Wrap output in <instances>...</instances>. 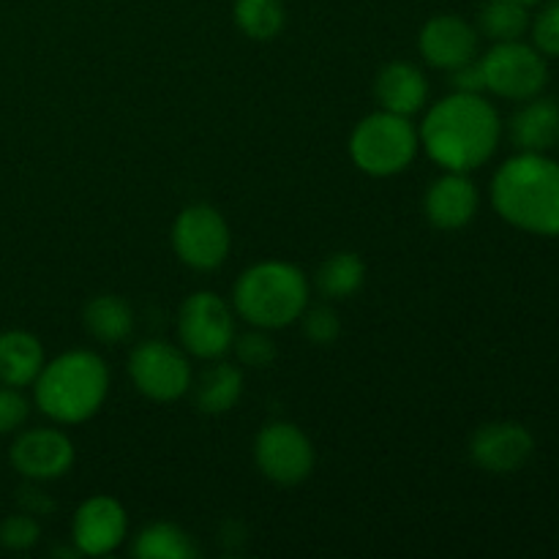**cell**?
Segmentation results:
<instances>
[{
	"label": "cell",
	"instance_id": "6da1fadb",
	"mask_svg": "<svg viewBox=\"0 0 559 559\" xmlns=\"http://www.w3.org/2000/svg\"><path fill=\"white\" fill-rule=\"evenodd\" d=\"M502 123L480 93H453L431 107L418 136L431 162L448 173H473L495 156Z\"/></svg>",
	"mask_w": 559,
	"mask_h": 559
},
{
	"label": "cell",
	"instance_id": "7a4b0ae2",
	"mask_svg": "<svg viewBox=\"0 0 559 559\" xmlns=\"http://www.w3.org/2000/svg\"><path fill=\"white\" fill-rule=\"evenodd\" d=\"M497 213L524 233L559 238V164L544 153H519L491 180Z\"/></svg>",
	"mask_w": 559,
	"mask_h": 559
},
{
	"label": "cell",
	"instance_id": "3957f363",
	"mask_svg": "<svg viewBox=\"0 0 559 559\" xmlns=\"http://www.w3.org/2000/svg\"><path fill=\"white\" fill-rule=\"evenodd\" d=\"M36 404L58 424H85L109 393V369L91 349H71L44 364L33 382Z\"/></svg>",
	"mask_w": 559,
	"mask_h": 559
},
{
	"label": "cell",
	"instance_id": "277c9868",
	"mask_svg": "<svg viewBox=\"0 0 559 559\" xmlns=\"http://www.w3.org/2000/svg\"><path fill=\"white\" fill-rule=\"evenodd\" d=\"M233 298L246 322L262 331H278L304 317L309 306V282L293 262L265 260L240 273Z\"/></svg>",
	"mask_w": 559,
	"mask_h": 559
},
{
	"label": "cell",
	"instance_id": "5b68a950",
	"mask_svg": "<svg viewBox=\"0 0 559 559\" xmlns=\"http://www.w3.org/2000/svg\"><path fill=\"white\" fill-rule=\"evenodd\" d=\"M420 136L409 118L380 109L355 126L349 136V156L355 167L371 178H391L404 173L418 156Z\"/></svg>",
	"mask_w": 559,
	"mask_h": 559
},
{
	"label": "cell",
	"instance_id": "8992f818",
	"mask_svg": "<svg viewBox=\"0 0 559 559\" xmlns=\"http://www.w3.org/2000/svg\"><path fill=\"white\" fill-rule=\"evenodd\" d=\"M486 91L497 93L511 102H527L540 96L549 82V66L544 52L524 41H497L489 52L480 58Z\"/></svg>",
	"mask_w": 559,
	"mask_h": 559
},
{
	"label": "cell",
	"instance_id": "52a82bcc",
	"mask_svg": "<svg viewBox=\"0 0 559 559\" xmlns=\"http://www.w3.org/2000/svg\"><path fill=\"white\" fill-rule=\"evenodd\" d=\"M178 336L186 353H191L194 358H222L235 342L233 309L216 293L189 295L180 306Z\"/></svg>",
	"mask_w": 559,
	"mask_h": 559
},
{
	"label": "cell",
	"instance_id": "ba28073f",
	"mask_svg": "<svg viewBox=\"0 0 559 559\" xmlns=\"http://www.w3.org/2000/svg\"><path fill=\"white\" fill-rule=\"evenodd\" d=\"M229 227L213 205H189L173 224V249L194 271H216L229 254Z\"/></svg>",
	"mask_w": 559,
	"mask_h": 559
},
{
	"label": "cell",
	"instance_id": "9c48e42d",
	"mask_svg": "<svg viewBox=\"0 0 559 559\" xmlns=\"http://www.w3.org/2000/svg\"><path fill=\"white\" fill-rule=\"evenodd\" d=\"M129 374L153 402H178L191 388L189 358L167 342H145L131 353Z\"/></svg>",
	"mask_w": 559,
	"mask_h": 559
},
{
	"label": "cell",
	"instance_id": "30bf717a",
	"mask_svg": "<svg viewBox=\"0 0 559 559\" xmlns=\"http://www.w3.org/2000/svg\"><path fill=\"white\" fill-rule=\"evenodd\" d=\"M257 467L278 486L304 484L314 469V445L293 424H267L254 442Z\"/></svg>",
	"mask_w": 559,
	"mask_h": 559
},
{
	"label": "cell",
	"instance_id": "8fae6325",
	"mask_svg": "<svg viewBox=\"0 0 559 559\" xmlns=\"http://www.w3.org/2000/svg\"><path fill=\"white\" fill-rule=\"evenodd\" d=\"M126 530H129L126 508L115 497L96 495L76 508L71 538L80 555L104 557L123 544Z\"/></svg>",
	"mask_w": 559,
	"mask_h": 559
},
{
	"label": "cell",
	"instance_id": "7c38bea8",
	"mask_svg": "<svg viewBox=\"0 0 559 559\" xmlns=\"http://www.w3.org/2000/svg\"><path fill=\"white\" fill-rule=\"evenodd\" d=\"M11 467L27 480L63 478L74 464V445L58 429H27L11 445Z\"/></svg>",
	"mask_w": 559,
	"mask_h": 559
},
{
	"label": "cell",
	"instance_id": "4fadbf2b",
	"mask_svg": "<svg viewBox=\"0 0 559 559\" xmlns=\"http://www.w3.org/2000/svg\"><path fill=\"white\" fill-rule=\"evenodd\" d=\"M533 451V435L513 420H495V424L480 426L469 442L473 462L491 475L516 473L530 462Z\"/></svg>",
	"mask_w": 559,
	"mask_h": 559
},
{
	"label": "cell",
	"instance_id": "5bb4252c",
	"mask_svg": "<svg viewBox=\"0 0 559 559\" xmlns=\"http://www.w3.org/2000/svg\"><path fill=\"white\" fill-rule=\"evenodd\" d=\"M420 55L435 69L453 71L478 52V33L467 20L456 14H440L424 25L418 36Z\"/></svg>",
	"mask_w": 559,
	"mask_h": 559
},
{
	"label": "cell",
	"instance_id": "9a60e30c",
	"mask_svg": "<svg viewBox=\"0 0 559 559\" xmlns=\"http://www.w3.org/2000/svg\"><path fill=\"white\" fill-rule=\"evenodd\" d=\"M424 213L437 229L456 233L467 227L478 213V189L467 173H448L429 186L424 197Z\"/></svg>",
	"mask_w": 559,
	"mask_h": 559
},
{
	"label": "cell",
	"instance_id": "2e32d148",
	"mask_svg": "<svg viewBox=\"0 0 559 559\" xmlns=\"http://www.w3.org/2000/svg\"><path fill=\"white\" fill-rule=\"evenodd\" d=\"M377 102L385 112L393 115H415L418 109H424L426 98H429V82H426L424 71L413 63H404V60H393L385 69L377 74L374 82Z\"/></svg>",
	"mask_w": 559,
	"mask_h": 559
},
{
	"label": "cell",
	"instance_id": "e0dca14e",
	"mask_svg": "<svg viewBox=\"0 0 559 559\" xmlns=\"http://www.w3.org/2000/svg\"><path fill=\"white\" fill-rule=\"evenodd\" d=\"M559 104L555 98H527L511 118V140L522 153H546L557 145Z\"/></svg>",
	"mask_w": 559,
	"mask_h": 559
},
{
	"label": "cell",
	"instance_id": "ac0fdd59",
	"mask_svg": "<svg viewBox=\"0 0 559 559\" xmlns=\"http://www.w3.org/2000/svg\"><path fill=\"white\" fill-rule=\"evenodd\" d=\"M44 347L33 333L5 331L0 333V385L25 388L36 382L44 369Z\"/></svg>",
	"mask_w": 559,
	"mask_h": 559
},
{
	"label": "cell",
	"instance_id": "d6986e66",
	"mask_svg": "<svg viewBox=\"0 0 559 559\" xmlns=\"http://www.w3.org/2000/svg\"><path fill=\"white\" fill-rule=\"evenodd\" d=\"M85 328L102 344H120L134 331V311L118 295H98L85 306Z\"/></svg>",
	"mask_w": 559,
	"mask_h": 559
},
{
	"label": "cell",
	"instance_id": "ffe728a7",
	"mask_svg": "<svg viewBox=\"0 0 559 559\" xmlns=\"http://www.w3.org/2000/svg\"><path fill=\"white\" fill-rule=\"evenodd\" d=\"M243 393V374L233 364H216L197 382V407L207 415L229 413Z\"/></svg>",
	"mask_w": 559,
	"mask_h": 559
},
{
	"label": "cell",
	"instance_id": "44dd1931",
	"mask_svg": "<svg viewBox=\"0 0 559 559\" xmlns=\"http://www.w3.org/2000/svg\"><path fill=\"white\" fill-rule=\"evenodd\" d=\"M366 282V265L353 251H336L317 271V287L325 298L344 300L358 293Z\"/></svg>",
	"mask_w": 559,
	"mask_h": 559
},
{
	"label": "cell",
	"instance_id": "7402d4cb",
	"mask_svg": "<svg viewBox=\"0 0 559 559\" xmlns=\"http://www.w3.org/2000/svg\"><path fill=\"white\" fill-rule=\"evenodd\" d=\"M134 555L142 559H191L197 555V546L178 524L158 522L136 535Z\"/></svg>",
	"mask_w": 559,
	"mask_h": 559
},
{
	"label": "cell",
	"instance_id": "603a6c76",
	"mask_svg": "<svg viewBox=\"0 0 559 559\" xmlns=\"http://www.w3.org/2000/svg\"><path fill=\"white\" fill-rule=\"evenodd\" d=\"M530 5L519 0H486L480 9V31L491 41H516L530 27Z\"/></svg>",
	"mask_w": 559,
	"mask_h": 559
},
{
	"label": "cell",
	"instance_id": "cb8c5ba5",
	"mask_svg": "<svg viewBox=\"0 0 559 559\" xmlns=\"http://www.w3.org/2000/svg\"><path fill=\"white\" fill-rule=\"evenodd\" d=\"M235 22L254 41H271L284 31L282 0H235Z\"/></svg>",
	"mask_w": 559,
	"mask_h": 559
},
{
	"label": "cell",
	"instance_id": "d4e9b609",
	"mask_svg": "<svg viewBox=\"0 0 559 559\" xmlns=\"http://www.w3.org/2000/svg\"><path fill=\"white\" fill-rule=\"evenodd\" d=\"M41 538V527H38L36 516L31 513H16L0 524V544L11 551H27L38 544Z\"/></svg>",
	"mask_w": 559,
	"mask_h": 559
},
{
	"label": "cell",
	"instance_id": "484cf974",
	"mask_svg": "<svg viewBox=\"0 0 559 559\" xmlns=\"http://www.w3.org/2000/svg\"><path fill=\"white\" fill-rule=\"evenodd\" d=\"M235 353H238V360L243 366H251V369H265V366L273 364L276 358V344L267 333H262V328L246 333L235 342Z\"/></svg>",
	"mask_w": 559,
	"mask_h": 559
},
{
	"label": "cell",
	"instance_id": "4316f807",
	"mask_svg": "<svg viewBox=\"0 0 559 559\" xmlns=\"http://www.w3.org/2000/svg\"><path fill=\"white\" fill-rule=\"evenodd\" d=\"M535 49L549 58H559V0H549L533 22Z\"/></svg>",
	"mask_w": 559,
	"mask_h": 559
},
{
	"label": "cell",
	"instance_id": "83f0119b",
	"mask_svg": "<svg viewBox=\"0 0 559 559\" xmlns=\"http://www.w3.org/2000/svg\"><path fill=\"white\" fill-rule=\"evenodd\" d=\"M304 331L311 344L328 347V344L336 342L338 333H342V320H338V314L331 306H317V309H311L309 314L304 317Z\"/></svg>",
	"mask_w": 559,
	"mask_h": 559
},
{
	"label": "cell",
	"instance_id": "f1b7e54d",
	"mask_svg": "<svg viewBox=\"0 0 559 559\" xmlns=\"http://www.w3.org/2000/svg\"><path fill=\"white\" fill-rule=\"evenodd\" d=\"M31 404L22 396L20 388L0 385V435H11L27 420Z\"/></svg>",
	"mask_w": 559,
	"mask_h": 559
},
{
	"label": "cell",
	"instance_id": "f546056e",
	"mask_svg": "<svg viewBox=\"0 0 559 559\" xmlns=\"http://www.w3.org/2000/svg\"><path fill=\"white\" fill-rule=\"evenodd\" d=\"M451 85L456 87V93H484L486 80L484 69H480V60H467V63L456 66L451 71Z\"/></svg>",
	"mask_w": 559,
	"mask_h": 559
},
{
	"label": "cell",
	"instance_id": "4dcf8cb0",
	"mask_svg": "<svg viewBox=\"0 0 559 559\" xmlns=\"http://www.w3.org/2000/svg\"><path fill=\"white\" fill-rule=\"evenodd\" d=\"M20 502L22 508H25V513H31V516H44V513H49L55 508L52 500H49L44 491L31 489V486L20 491Z\"/></svg>",
	"mask_w": 559,
	"mask_h": 559
},
{
	"label": "cell",
	"instance_id": "1f68e13d",
	"mask_svg": "<svg viewBox=\"0 0 559 559\" xmlns=\"http://www.w3.org/2000/svg\"><path fill=\"white\" fill-rule=\"evenodd\" d=\"M519 3H524V5H535V3H540V0H519Z\"/></svg>",
	"mask_w": 559,
	"mask_h": 559
},
{
	"label": "cell",
	"instance_id": "d6a6232c",
	"mask_svg": "<svg viewBox=\"0 0 559 559\" xmlns=\"http://www.w3.org/2000/svg\"><path fill=\"white\" fill-rule=\"evenodd\" d=\"M557 145H559V134H557Z\"/></svg>",
	"mask_w": 559,
	"mask_h": 559
}]
</instances>
